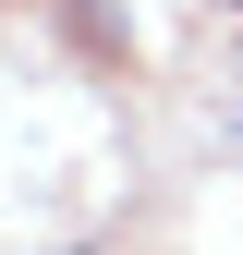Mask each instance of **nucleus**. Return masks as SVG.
<instances>
[{
    "label": "nucleus",
    "instance_id": "f257e3e1",
    "mask_svg": "<svg viewBox=\"0 0 243 255\" xmlns=\"http://www.w3.org/2000/svg\"><path fill=\"white\" fill-rule=\"evenodd\" d=\"M219 12H243V0H219Z\"/></svg>",
    "mask_w": 243,
    "mask_h": 255
}]
</instances>
